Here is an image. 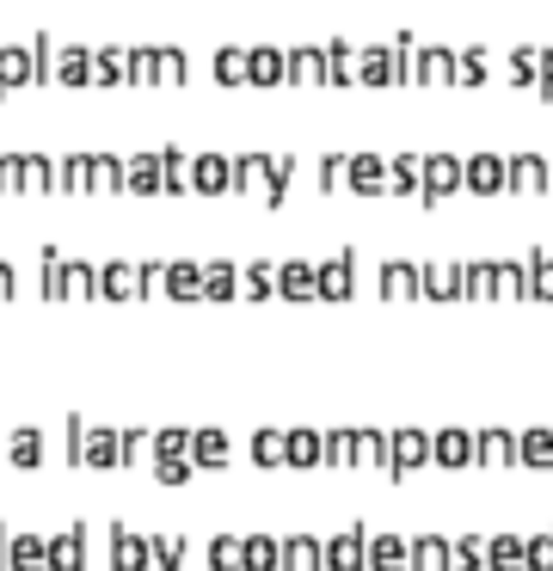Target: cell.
<instances>
[{
    "mask_svg": "<svg viewBox=\"0 0 553 571\" xmlns=\"http://www.w3.org/2000/svg\"><path fill=\"white\" fill-rule=\"evenodd\" d=\"M418 75H425V80H455V49H449V44H425V49H418Z\"/></svg>",
    "mask_w": 553,
    "mask_h": 571,
    "instance_id": "cell-6",
    "label": "cell"
},
{
    "mask_svg": "<svg viewBox=\"0 0 553 571\" xmlns=\"http://www.w3.org/2000/svg\"><path fill=\"white\" fill-rule=\"evenodd\" d=\"M210 75L222 80V87H240V80H252V49L222 44V49H215V62H210Z\"/></svg>",
    "mask_w": 553,
    "mask_h": 571,
    "instance_id": "cell-2",
    "label": "cell"
},
{
    "mask_svg": "<svg viewBox=\"0 0 553 571\" xmlns=\"http://www.w3.org/2000/svg\"><path fill=\"white\" fill-rule=\"evenodd\" d=\"M505 75H517V80H535V75H541V49H510Z\"/></svg>",
    "mask_w": 553,
    "mask_h": 571,
    "instance_id": "cell-10",
    "label": "cell"
},
{
    "mask_svg": "<svg viewBox=\"0 0 553 571\" xmlns=\"http://www.w3.org/2000/svg\"><path fill=\"white\" fill-rule=\"evenodd\" d=\"M276 80H290V49L252 44V87H276Z\"/></svg>",
    "mask_w": 553,
    "mask_h": 571,
    "instance_id": "cell-3",
    "label": "cell"
},
{
    "mask_svg": "<svg viewBox=\"0 0 553 571\" xmlns=\"http://www.w3.org/2000/svg\"><path fill=\"white\" fill-rule=\"evenodd\" d=\"M541 80L553 87V49H541Z\"/></svg>",
    "mask_w": 553,
    "mask_h": 571,
    "instance_id": "cell-11",
    "label": "cell"
},
{
    "mask_svg": "<svg viewBox=\"0 0 553 571\" xmlns=\"http://www.w3.org/2000/svg\"><path fill=\"white\" fill-rule=\"evenodd\" d=\"M56 80H68V87L92 80V49H87V44H61V49H56Z\"/></svg>",
    "mask_w": 553,
    "mask_h": 571,
    "instance_id": "cell-4",
    "label": "cell"
},
{
    "mask_svg": "<svg viewBox=\"0 0 553 571\" xmlns=\"http://www.w3.org/2000/svg\"><path fill=\"white\" fill-rule=\"evenodd\" d=\"M418 49H425V44H418L413 32L387 44V56H394V80H413V75H418Z\"/></svg>",
    "mask_w": 553,
    "mask_h": 571,
    "instance_id": "cell-8",
    "label": "cell"
},
{
    "mask_svg": "<svg viewBox=\"0 0 553 571\" xmlns=\"http://www.w3.org/2000/svg\"><path fill=\"white\" fill-rule=\"evenodd\" d=\"M290 80H326V49L295 44V49H290Z\"/></svg>",
    "mask_w": 553,
    "mask_h": 571,
    "instance_id": "cell-7",
    "label": "cell"
},
{
    "mask_svg": "<svg viewBox=\"0 0 553 571\" xmlns=\"http://www.w3.org/2000/svg\"><path fill=\"white\" fill-rule=\"evenodd\" d=\"M184 75H191V56H184L179 44H160V80H167V87H184Z\"/></svg>",
    "mask_w": 553,
    "mask_h": 571,
    "instance_id": "cell-9",
    "label": "cell"
},
{
    "mask_svg": "<svg viewBox=\"0 0 553 571\" xmlns=\"http://www.w3.org/2000/svg\"><path fill=\"white\" fill-rule=\"evenodd\" d=\"M25 80H37L31 44H0V93H13V87H25Z\"/></svg>",
    "mask_w": 553,
    "mask_h": 571,
    "instance_id": "cell-1",
    "label": "cell"
},
{
    "mask_svg": "<svg viewBox=\"0 0 553 571\" xmlns=\"http://www.w3.org/2000/svg\"><path fill=\"white\" fill-rule=\"evenodd\" d=\"M92 80H129V49H117V44H105V49H92Z\"/></svg>",
    "mask_w": 553,
    "mask_h": 571,
    "instance_id": "cell-5",
    "label": "cell"
}]
</instances>
